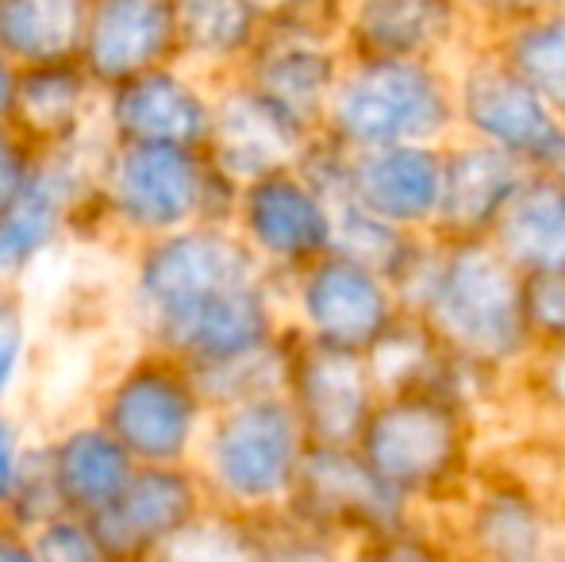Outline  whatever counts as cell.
Masks as SVG:
<instances>
[{"instance_id": "1", "label": "cell", "mask_w": 565, "mask_h": 562, "mask_svg": "<svg viewBox=\"0 0 565 562\" xmlns=\"http://www.w3.org/2000/svg\"><path fill=\"white\" fill-rule=\"evenodd\" d=\"M124 316L131 343L212 370L277 347L281 282L269 278L231 227H189L127 251Z\"/></svg>"}, {"instance_id": "2", "label": "cell", "mask_w": 565, "mask_h": 562, "mask_svg": "<svg viewBox=\"0 0 565 562\" xmlns=\"http://www.w3.org/2000/svg\"><path fill=\"white\" fill-rule=\"evenodd\" d=\"M393 293L401 312L424 324L469 378H500L535 354L523 324V278L489 240L439 243L419 235Z\"/></svg>"}, {"instance_id": "3", "label": "cell", "mask_w": 565, "mask_h": 562, "mask_svg": "<svg viewBox=\"0 0 565 562\" xmlns=\"http://www.w3.org/2000/svg\"><path fill=\"white\" fill-rule=\"evenodd\" d=\"M235 197L238 185L209 162L204 150L100 142L93 243L135 251L189 227H227Z\"/></svg>"}, {"instance_id": "4", "label": "cell", "mask_w": 565, "mask_h": 562, "mask_svg": "<svg viewBox=\"0 0 565 562\" xmlns=\"http://www.w3.org/2000/svg\"><path fill=\"white\" fill-rule=\"evenodd\" d=\"M305 455V427L285 393H266L212 409L189 466L209 497V509L246 524H269L289 509Z\"/></svg>"}, {"instance_id": "5", "label": "cell", "mask_w": 565, "mask_h": 562, "mask_svg": "<svg viewBox=\"0 0 565 562\" xmlns=\"http://www.w3.org/2000/svg\"><path fill=\"white\" fill-rule=\"evenodd\" d=\"M320 136L347 155L385 147H447L458 139L450 66L347 54Z\"/></svg>"}, {"instance_id": "6", "label": "cell", "mask_w": 565, "mask_h": 562, "mask_svg": "<svg viewBox=\"0 0 565 562\" xmlns=\"http://www.w3.org/2000/svg\"><path fill=\"white\" fill-rule=\"evenodd\" d=\"M354 455L412 509L461 494L473 463L469 401L443 390L385 393L358 435Z\"/></svg>"}, {"instance_id": "7", "label": "cell", "mask_w": 565, "mask_h": 562, "mask_svg": "<svg viewBox=\"0 0 565 562\" xmlns=\"http://www.w3.org/2000/svg\"><path fill=\"white\" fill-rule=\"evenodd\" d=\"M85 413L131 455L135 466H189L212 409L185 362L131 343L100 374Z\"/></svg>"}, {"instance_id": "8", "label": "cell", "mask_w": 565, "mask_h": 562, "mask_svg": "<svg viewBox=\"0 0 565 562\" xmlns=\"http://www.w3.org/2000/svg\"><path fill=\"white\" fill-rule=\"evenodd\" d=\"M100 139L43 150L31 178L0 204V289H23L66 243H93Z\"/></svg>"}, {"instance_id": "9", "label": "cell", "mask_w": 565, "mask_h": 562, "mask_svg": "<svg viewBox=\"0 0 565 562\" xmlns=\"http://www.w3.org/2000/svg\"><path fill=\"white\" fill-rule=\"evenodd\" d=\"M342 66L347 51L339 39V8L269 4L266 28L238 82L250 85L292 124L320 136Z\"/></svg>"}, {"instance_id": "10", "label": "cell", "mask_w": 565, "mask_h": 562, "mask_svg": "<svg viewBox=\"0 0 565 562\" xmlns=\"http://www.w3.org/2000/svg\"><path fill=\"white\" fill-rule=\"evenodd\" d=\"M281 300L289 336L358 359H370L404 316L393 285L335 251L281 282Z\"/></svg>"}, {"instance_id": "11", "label": "cell", "mask_w": 565, "mask_h": 562, "mask_svg": "<svg viewBox=\"0 0 565 562\" xmlns=\"http://www.w3.org/2000/svg\"><path fill=\"white\" fill-rule=\"evenodd\" d=\"M450 85L458 139L500 150L527 170H551L565 155V124L492 54L489 43L450 66Z\"/></svg>"}, {"instance_id": "12", "label": "cell", "mask_w": 565, "mask_h": 562, "mask_svg": "<svg viewBox=\"0 0 565 562\" xmlns=\"http://www.w3.org/2000/svg\"><path fill=\"white\" fill-rule=\"evenodd\" d=\"M281 520L316 536V540L362 551L416 524V509L404 505L396 494H388L358 463L354 450L308 447L297 489H292Z\"/></svg>"}, {"instance_id": "13", "label": "cell", "mask_w": 565, "mask_h": 562, "mask_svg": "<svg viewBox=\"0 0 565 562\" xmlns=\"http://www.w3.org/2000/svg\"><path fill=\"white\" fill-rule=\"evenodd\" d=\"M227 227L277 282H289L335 247L331 204L297 166L238 185Z\"/></svg>"}, {"instance_id": "14", "label": "cell", "mask_w": 565, "mask_h": 562, "mask_svg": "<svg viewBox=\"0 0 565 562\" xmlns=\"http://www.w3.org/2000/svg\"><path fill=\"white\" fill-rule=\"evenodd\" d=\"M212 108H216V85L181 62H170L100 93L97 136L113 147L204 150Z\"/></svg>"}, {"instance_id": "15", "label": "cell", "mask_w": 565, "mask_h": 562, "mask_svg": "<svg viewBox=\"0 0 565 562\" xmlns=\"http://www.w3.org/2000/svg\"><path fill=\"white\" fill-rule=\"evenodd\" d=\"M285 401L305 427L308 447L354 450L358 435L377 405V385L358 354H339L289 336Z\"/></svg>"}, {"instance_id": "16", "label": "cell", "mask_w": 565, "mask_h": 562, "mask_svg": "<svg viewBox=\"0 0 565 562\" xmlns=\"http://www.w3.org/2000/svg\"><path fill=\"white\" fill-rule=\"evenodd\" d=\"M204 512L209 497L193 466H139L124 494L89 520V528L113 562H154L158 551Z\"/></svg>"}, {"instance_id": "17", "label": "cell", "mask_w": 565, "mask_h": 562, "mask_svg": "<svg viewBox=\"0 0 565 562\" xmlns=\"http://www.w3.org/2000/svg\"><path fill=\"white\" fill-rule=\"evenodd\" d=\"M178 62L173 0H85L77 66L100 93Z\"/></svg>"}, {"instance_id": "18", "label": "cell", "mask_w": 565, "mask_h": 562, "mask_svg": "<svg viewBox=\"0 0 565 562\" xmlns=\"http://www.w3.org/2000/svg\"><path fill=\"white\" fill-rule=\"evenodd\" d=\"M312 139V131L277 113L269 100H262L238 77L216 85V108H212V131L204 155L235 185L258 181L277 170H292Z\"/></svg>"}, {"instance_id": "19", "label": "cell", "mask_w": 565, "mask_h": 562, "mask_svg": "<svg viewBox=\"0 0 565 562\" xmlns=\"http://www.w3.org/2000/svg\"><path fill=\"white\" fill-rule=\"evenodd\" d=\"M443 147H385L347 158V201L404 235H431Z\"/></svg>"}, {"instance_id": "20", "label": "cell", "mask_w": 565, "mask_h": 562, "mask_svg": "<svg viewBox=\"0 0 565 562\" xmlns=\"http://www.w3.org/2000/svg\"><path fill=\"white\" fill-rule=\"evenodd\" d=\"M466 35V8L443 0H365L339 8V39L350 59L443 62Z\"/></svg>"}, {"instance_id": "21", "label": "cell", "mask_w": 565, "mask_h": 562, "mask_svg": "<svg viewBox=\"0 0 565 562\" xmlns=\"http://www.w3.org/2000/svg\"><path fill=\"white\" fill-rule=\"evenodd\" d=\"M458 536L466 562H546L562 528L535 489L497 478L461 497Z\"/></svg>"}, {"instance_id": "22", "label": "cell", "mask_w": 565, "mask_h": 562, "mask_svg": "<svg viewBox=\"0 0 565 562\" xmlns=\"http://www.w3.org/2000/svg\"><path fill=\"white\" fill-rule=\"evenodd\" d=\"M527 173V166L500 150L469 139H450L443 147V189L431 235L439 243L489 240Z\"/></svg>"}, {"instance_id": "23", "label": "cell", "mask_w": 565, "mask_h": 562, "mask_svg": "<svg viewBox=\"0 0 565 562\" xmlns=\"http://www.w3.org/2000/svg\"><path fill=\"white\" fill-rule=\"evenodd\" d=\"M43 450L62 512L74 520H97L139 470L131 455L85 409L43 427Z\"/></svg>"}, {"instance_id": "24", "label": "cell", "mask_w": 565, "mask_h": 562, "mask_svg": "<svg viewBox=\"0 0 565 562\" xmlns=\"http://www.w3.org/2000/svg\"><path fill=\"white\" fill-rule=\"evenodd\" d=\"M97 108L100 89L85 77L77 62L66 66H43L23 70L15 77V100L8 128L15 131L28 147L43 150H66L82 147L97 136Z\"/></svg>"}, {"instance_id": "25", "label": "cell", "mask_w": 565, "mask_h": 562, "mask_svg": "<svg viewBox=\"0 0 565 562\" xmlns=\"http://www.w3.org/2000/svg\"><path fill=\"white\" fill-rule=\"evenodd\" d=\"M173 8H178V62L212 85L243 74L269 12V4L258 0H173Z\"/></svg>"}, {"instance_id": "26", "label": "cell", "mask_w": 565, "mask_h": 562, "mask_svg": "<svg viewBox=\"0 0 565 562\" xmlns=\"http://www.w3.org/2000/svg\"><path fill=\"white\" fill-rule=\"evenodd\" d=\"M497 255L520 278L565 271V185L551 170H531L489 232Z\"/></svg>"}, {"instance_id": "27", "label": "cell", "mask_w": 565, "mask_h": 562, "mask_svg": "<svg viewBox=\"0 0 565 562\" xmlns=\"http://www.w3.org/2000/svg\"><path fill=\"white\" fill-rule=\"evenodd\" d=\"M492 54L565 124V8H515L489 39Z\"/></svg>"}, {"instance_id": "28", "label": "cell", "mask_w": 565, "mask_h": 562, "mask_svg": "<svg viewBox=\"0 0 565 562\" xmlns=\"http://www.w3.org/2000/svg\"><path fill=\"white\" fill-rule=\"evenodd\" d=\"M85 0H0V54L15 70L77 62Z\"/></svg>"}, {"instance_id": "29", "label": "cell", "mask_w": 565, "mask_h": 562, "mask_svg": "<svg viewBox=\"0 0 565 562\" xmlns=\"http://www.w3.org/2000/svg\"><path fill=\"white\" fill-rule=\"evenodd\" d=\"M154 562H269L266 528L209 509L166 543Z\"/></svg>"}, {"instance_id": "30", "label": "cell", "mask_w": 565, "mask_h": 562, "mask_svg": "<svg viewBox=\"0 0 565 562\" xmlns=\"http://www.w3.org/2000/svg\"><path fill=\"white\" fill-rule=\"evenodd\" d=\"M285 362H289V336L277 347H269V351L250 354V359L224 362V367H212V370H193V378H196V385H201L209 409H227V405H238V401L281 393Z\"/></svg>"}, {"instance_id": "31", "label": "cell", "mask_w": 565, "mask_h": 562, "mask_svg": "<svg viewBox=\"0 0 565 562\" xmlns=\"http://www.w3.org/2000/svg\"><path fill=\"white\" fill-rule=\"evenodd\" d=\"M35 312L23 289H0V405H15L35 367Z\"/></svg>"}, {"instance_id": "32", "label": "cell", "mask_w": 565, "mask_h": 562, "mask_svg": "<svg viewBox=\"0 0 565 562\" xmlns=\"http://www.w3.org/2000/svg\"><path fill=\"white\" fill-rule=\"evenodd\" d=\"M58 517H66V512H62L58 489H54V474H51V463H46V450H43V427H39L35 443H31L28 458H23V466H20V478H15L0 524L31 536Z\"/></svg>"}, {"instance_id": "33", "label": "cell", "mask_w": 565, "mask_h": 562, "mask_svg": "<svg viewBox=\"0 0 565 562\" xmlns=\"http://www.w3.org/2000/svg\"><path fill=\"white\" fill-rule=\"evenodd\" d=\"M523 324L535 354L565 347V271L523 278Z\"/></svg>"}, {"instance_id": "34", "label": "cell", "mask_w": 565, "mask_h": 562, "mask_svg": "<svg viewBox=\"0 0 565 562\" xmlns=\"http://www.w3.org/2000/svg\"><path fill=\"white\" fill-rule=\"evenodd\" d=\"M28 540L39 562H113L108 551L100 548L97 532L89 528V520L58 517L39 532H31Z\"/></svg>"}, {"instance_id": "35", "label": "cell", "mask_w": 565, "mask_h": 562, "mask_svg": "<svg viewBox=\"0 0 565 562\" xmlns=\"http://www.w3.org/2000/svg\"><path fill=\"white\" fill-rule=\"evenodd\" d=\"M35 435L39 424H31L20 405H0V517H4L8 497H12V486L20 478V466Z\"/></svg>"}, {"instance_id": "36", "label": "cell", "mask_w": 565, "mask_h": 562, "mask_svg": "<svg viewBox=\"0 0 565 562\" xmlns=\"http://www.w3.org/2000/svg\"><path fill=\"white\" fill-rule=\"evenodd\" d=\"M354 562H458V559H454V551L443 540H435L431 532L412 524L404 532L388 536V540L362 548Z\"/></svg>"}, {"instance_id": "37", "label": "cell", "mask_w": 565, "mask_h": 562, "mask_svg": "<svg viewBox=\"0 0 565 562\" xmlns=\"http://www.w3.org/2000/svg\"><path fill=\"white\" fill-rule=\"evenodd\" d=\"M35 158H39L35 147H28V142L15 136L8 124H0V204H4L8 197H12L15 189L31 178Z\"/></svg>"}, {"instance_id": "38", "label": "cell", "mask_w": 565, "mask_h": 562, "mask_svg": "<svg viewBox=\"0 0 565 562\" xmlns=\"http://www.w3.org/2000/svg\"><path fill=\"white\" fill-rule=\"evenodd\" d=\"M531 367H535L539 401H543L546 409H554V413L565 421V347L531 354Z\"/></svg>"}, {"instance_id": "39", "label": "cell", "mask_w": 565, "mask_h": 562, "mask_svg": "<svg viewBox=\"0 0 565 562\" xmlns=\"http://www.w3.org/2000/svg\"><path fill=\"white\" fill-rule=\"evenodd\" d=\"M0 562H39L31 551V540L15 528L0 524Z\"/></svg>"}, {"instance_id": "40", "label": "cell", "mask_w": 565, "mask_h": 562, "mask_svg": "<svg viewBox=\"0 0 565 562\" xmlns=\"http://www.w3.org/2000/svg\"><path fill=\"white\" fill-rule=\"evenodd\" d=\"M15 77H20V70H15L12 62L4 59V54H0V124H8V116H12Z\"/></svg>"}, {"instance_id": "41", "label": "cell", "mask_w": 565, "mask_h": 562, "mask_svg": "<svg viewBox=\"0 0 565 562\" xmlns=\"http://www.w3.org/2000/svg\"><path fill=\"white\" fill-rule=\"evenodd\" d=\"M546 562H565V532L558 536V543H554V551H551V559Z\"/></svg>"}, {"instance_id": "42", "label": "cell", "mask_w": 565, "mask_h": 562, "mask_svg": "<svg viewBox=\"0 0 565 562\" xmlns=\"http://www.w3.org/2000/svg\"><path fill=\"white\" fill-rule=\"evenodd\" d=\"M551 173H554V178H558V181H562V185H565V155L558 158V162H554V166H551Z\"/></svg>"}]
</instances>
